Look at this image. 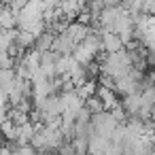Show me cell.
<instances>
[{
  "label": "cell",
  "mask_w": 155,
  "mask_h": 155,
  "mask_svg": "<svg viewBox=\"0 0 155 155\" xmlns=\"http://www.w3.org/2000/svg\"><path fill=\"white\" fill-rule=\"evenodd\" d=\"M98 66H100V74H108L113 79H119L132 70V60H130L127 51L121 49L117 53H106L102 60H98Z\"/></svg>",
  "instance_id": "6da1fadb"
},
{
  "label": "cell",
  "mask_w": 155,
  "mask_h": 155,
  "mask_svg": "<svg viewBox=\"0 0 155 155\" xmlns=\"http://www.w3.org/2000/svg\"><path fill=\"white\" fill-rule=\"evenodd\" d=\"M117 121L113 119V115L108 113V110H102V113H98V115H91V127H94V132L98 134V136H102V138H106V140H110V136H113V132L117 130Z\"/></svg>",
  "instance_id": "7a4b0ae2"
},
{
  "label": "cell",
  "mask_w": 155,
  "mask_h": 155,
  "mask_svg": "<svg viewBox=\"0 0 155 155\" xmlns=\"http://www.w3.org/2000/svg\"><path fill=\"white\" fill-rule=\"evenodd\" d=\"M74 47H77V43H74L66 32H62V34H58V36L53 38L51 51H53V53H58V55H72Z\"/></svg>",
  "instance_id": "3957f363"
},
{
  "label": "cell",
  "mask_w": 155,
  "mask_h": 155,
  "mask_svg": "<svg viewBox=\"0 0 155 155\" xmlns=\"http://www.w3.org/2000/svg\"><path fill=\"white\" fill-rule=\"evenodd\" d=\"M100 47L104 53H117L123 49V43L115 32H100Z\"/></svg>",
  "instance_id": "277c9868"
},
{
  "label": "cell",
  "mask_w": 155,
  "mask_h": 155,
  "mask_svg": "<svg viewBox=\"0 0 155 155\" xmlns=\"http://www.w3.org/2000/svg\"><path fill=\"white\" fill-rule=\"evenodd\" d=\"M96 98L102 102L104 110H113V108L119 104L117 94H115L113 89H108V87H102V85H98V87H96Z\"/></svg>",
  "instance_id": "5b68a950"
},
{
  "label": "cell",
  "mask_w": 155,
  "mask_h": 155,
  "mask_svg": "<svg viewBox=\"0 0 155 155\" xmlns=\"http://www.w3.org/2000/svg\"><path fill=\"white\" fill-rule=\"evenodd\" d=\"M64 32H66V34L77 43V45H79V43L89 34V26H83V24H79V21H70V24L66 26V30H64Z\"/></svg>",
  "instance_id": "8992f818"
},
{
  "label": "cell",
  "mask_w": 155,
  "mask_h": 155,
  "mask_svg": "<svg viewBox=\"0 0 155 155\" xmlns=\"http://www.w3.org/2000/svg\"><path fill=\"white\" fill-rule=\"evenodd\" d=\"M119 11L127 13L130 17H134V15H140V13H144V0H121V5H119Z\"/></svg>",
  "instance_id": "52a82bcc"
},
{
  "label": "cell",
  "mask_w": 155,
  "mask_h": 155,
  "mask_svg": "<svg viewBox=\"0 0 155 155\" xmlns=\"http://www.w3.org/2000/svg\"><path fill=\"white\" fill-rule=\"evenodd\" d=\"M15 83H17V79H15L13 68H0V89L5 94H9L15 87Z\"/></svg>",
  "instance_id": "ba28073f"
},
{
  "label": "cell",
  "mask_w": 155,
  "mask_h": 155,
  "mask_svg": "<svg viewBox=\"0 0 155 155\" xmlns=\"http://www.w3.org/2000/svg\"><path fill=\"white\" fill-rule=\"evenodd\" d=\"M53 34L49 32V30H45V32H41L38 36H36V41H34V47L32 49H36L38 53H45V51H51V45H53Z\"/></svg>",
  "instance_id": "9c48e42d"
},
{
  "label": "cell",
  "mask_w": 155,
  "mask_h": 155,
  "mask_svg": "<svg viewBox=\"0 0 155 155\" xmlns=\"http://www.w3.org/2000/svg\"><path fill=\"white\" fill-rule=\"evenodd\" d=\"M17 26L15 13L9 7H0V30H13Z\"/></svg>",
  "instance_id": "30bf717a"
},
{
  "label": "cell",
  "mask_w": 155,
  "mask_h": 155,
  "mask_svg": "<svg viewBox=\"0 0 155 155\" xmlns=\"http://www.w3.org/2000/svg\"><path fill=\"white\" fill-rule=\"evenodd\" d=\"M96 87H98V85H96V81H85V83H83L81 87H77L74 91L79 94V98H81V100H87V98L96 96Z\"/></svg>",
  "instance_id": "8fae6325"
},
{
  "label": "cell",
  "mask_w": 155,
  "mask_h": 155,
  "mask_svg": "<svg viewBox=\"0 0 155 155\" xmlns=\"http://www.w3.org/2000/svg\"><path fill=\"white\" fill-rule=\"evenodd\" d=\"M83 106L89 110V115H98V113H102L104 110V106H102V102L96 98V96H91V98H87V100H83Z\"/></svg>",
  "instance_id": "7c38bea8"
},
{
  "label": "cell",
  "mask_w": 155,
  "mask_h": 155,
  "mask_svg": "<svg viewBox=\"0 0 155 155\" xmlns=\"http://www.w3.org/2000/svg\"><path fill=\"white\" fill-rule=\"evenodd\" d=\"M28 2H30V0H13V2L9 5V9H11L13 13H17V11H21V9H24Z\"/></svg>",
  "instance_id": "4fadbf2b"
},
{
  "label": "cell",
  "mask_w": 155,
  "mask_h": 155,
  "mask_svg": "<svg viewBox=\"0 0 155 155\" xmlns=\"http://www.w3.org/2000/svg\"><path fill=\"white\" fill-rule=\"evenodd\" d=\"M144 15L155 17V0H144Z\"/></svg>",
  "instance_id": "5bb4252c"
},
{
  "label": "cell",
  "mask_w": 155,
  "mask_h": 155,
  "mask_svg": "<svg viewBox=\"0 0 155 155\" xmlns=\"http://www.w3.org/2000/svg\"><path fill=\"white\" fill-rule=\"evenodd\" d=\"M100 2H102L104 7H119L121 0H100Z\"/></svg>",
  "instance_id": "9a60e30c"
}]
</instances>
